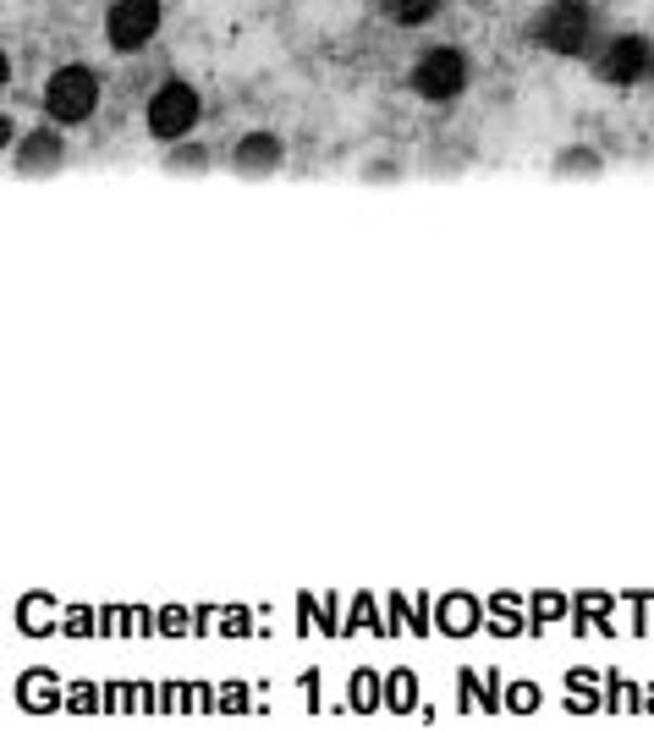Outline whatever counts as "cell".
<instances>
[{
	"mask_svg": "<svg viewBox=\"0 0 654 731\" xmlns=\"http://www.w3.org/2000/svg\"><path fill=\"white\" fill-rule=\"evenodd\" d=\"M281 159H286V143L270 127H254L231 143V171H242V177H275Z\"/></svg>",
	"mask_w": 654,
	"mask_h": 731,
	"instance_id": "ba28073f",
	"label": "cell"
},
{
	"mask_svg": "<svg viewBox=\"0 0 654 731\" xmlns=\"http://www.w3.org/2000/svg\"><path fill=\"white\" fill-rule=\"evenodd\" d=\"M198 116H204V100H198V89L188 84V77H166V84L149 94V105H143V127H149L154 143L193 138L198 132Z\"/></svg>",
	"mask_w": 654,
	"mask_h": 731,
	"instance_id": "7a4b0ae2",
	"label": "cell"
},
{
	"mask_svg": "<svg viewBox=\"0 0 654 731\" xmlns=\"http://www.w3.org/2000/svg\"><path fill=\"white\" fill-rule=\"evenodd\" d=\"M440 7H446V0H380V12H385L396 28H424V23L440 17Z\"/></svg>",
	"mask_w": 654,
	"mask_h": 731,
	"instance_id": "9c48e42d",
	"label": "cell"
},
{
	"mask_svg": "<svg viewBox=\"0 0 654 731\" xmlns=\"http://www.w3.org/2000/svg\"><path fill=\"white\" fill-rule=\"evenodd\" d=\"M94 111H100V77L89 66H77V61L55 66L50 84H44V116L55 127H84Z\"/></svg>",
	"mask_w": 654,
	"mask_h": 731,
	"instance_id": "277c9868",
	"label": "cell"
},
{
	"mask_svg": "<svg viewBox=\"0 0 654 731\" xmlns=\"http://www.w3.org/2000/svg\"><path fill=\"white\" fill-rule=\"evenodd\" d=\"M166 171H177V177H198V171H209V149H204V143H193V138L166 143Z\"/></svg>",
	"mask_w": 654,
	"mask_h": 731,
	"instance_id": "8fae6325",
	"label": "cell"
},
{
	"mask_svg": "<svg viewBox=\"0 0 654 731\" xmlns=\"http://www.w3.org/2000/svg\"><path fill=\"white\" fill-rule=\"evenodd\" d=\"M594 72H600V84H611V89H638V84H649V77H654V39H643V34H616V39H605L600 55H594Z\"/></svg>",
	"mask_w": 654,
	"mask_h": 731,
	"instance_id": "5b68a950",
	"label": "cell"
},
{
	"mask_svg": "<svg viewBox=\"0 0 654 731\" xmlns=\"http://www.w3.org/2000/svg\"><path fill=\"white\" fill-rule=\"evenodd\" d=\"M467 84H473V66H467V55L457 44H429L413 61V72H407V89H413L424 105H451V100L467 94Z\"/></svg>",
	"mask_w": 654,
	"mask_h": 731,
	"instance_id": "3957f363",
	"label": "cell"
},
{
	"mask_svg": "<svg viewBox=\"0 0 654 731\" xmlns=\"http://www.w3.org/2000/svg\"><path fill=\"white\" fill-rule=\"evenodd\" d=\"M61 159H66V138L55 132V121H50V127L23 132V138H17V149H12L17 177H55V171H61Z\"/></svg>",
	"mask_w": 654,
	"mask_h": 731,
	"instance_id": "52a82bcc",
	"label": "cell"
},
{
	"mask_svg": "<svg viewBox=\"0 0 654 731\" xmlns=\"http://www.w3.org/2000/svg\"><path fill=\"white\" fill-rule=\"evenodd\" d=\"M600 171H605V159L589 143H572V149L555 154V177H600Z\"/></svg>",
	"mask_w": 654,
	"mask_h": 731,
	"instance_id": "30bf717a",
	"label": "cell"
},
{
	"mask_svg": "<svg viewBox=\"0 0 654 731\" xmlns=\"http://www.w3.org/2000/svg\"><path fill=\"white\" fill-rule=\"evenodd\" d=\"M159 23H166V7H159V0H111V12H105V44L116 55H138L143 44H154Z\"/></svg>",
	"mask_w": 654,
	"mask_h": 731,
	"instance_id": "8992f818",
	"label": "cell"
},
{
	"mask_svg": "<svg viewBox=\"0 0 654 731\" xmlns=\"http://www.w3.org/2000/svg\"><path fill=\"white\" fill-rule=\"evenodd\" d=\"M528 39L550 55H589L600 39V12L589 0H544L539 17L528 23Z\"/></svg>",
	"mask_w": 654,
	"mask_h": 731,
	"instance_id": "6da1fadb",
	"label": "cell"
}]
</instances>
